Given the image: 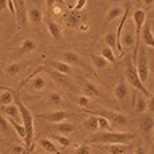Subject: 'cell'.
<instances>
[{
  "mask_svg": "<svg viewBox=\"0 0 154 154\" xmlns=\"http://www.w3.org/2000/svg\"><path fill=\"white\" fill-rule=\"evenodd\" d=\"M135 135L132 132H101V133H96L93 135L91 138V143H96V144H112V143H125L127 144L130 140H133Z\"/></svg>",
  "mask_w": 154,
  "mask_h": 154,
  "instance_id": "6da1fadb",
  "label": "cell"
},
{
  "mask_svg": "<svg viewBox=\"0 0 154 154\" xmlns=\"http://www.w3.org/2000/svg\"><path fill=\"white\" fill-rule=\"evenodd\" d=\"M16 103L19 106V109H21L23 125H24V128H26V148H29L32 143V137H34V116L31 112V109H29L19 98H16Z\"/></svg>",
  "mask_w": 154,
  "mask_h": 154,
  "instance_id": "7a4b0ae2",
  "label": "cell"
},
{
  "mask_svg": "<svg viewBox=\"0 0 154 154\" xmlns=\"http://www.w3.org/2000/svg\"><path fill=\"white\" fill-rule=\"evenodd\" d=\"M125 79H127V82L130 85H133L137 90H140L141 93H144L146 96H149V91L146 88V84L140 79V74L137 71V66H135V61H130L128 66L125 67Z\"/></svg>",
  "mask_w": 154,
  "mask_h": 154,
  "instance_id": "3957f363",
  "label": "cell"
},
{
  "mask_svg": "<svg viewBox=\"0 0 154 154\" xmlns=\"http://www.w3.org/2000/svg\"><path fill=\"white\" fill-rule=\"evenodd\" d=\"M58 60H61V61H64L67 63V64H71V66H79V67H84V69H90V66H88V63L85 61V58L79 55L77 51L74 50H63L58 53Z\"/></svg>",
  "mask_w": 154,
  "mask_h": 154,
  "instance_id": "277c9868",
  "label": "cell"
},
{
  "mask_svg": "<svg viewBox=\"0 0 154 154\" xmlns=\"http://www.w3.org/2000/svg\"><path fill=\"white\" fill-rule=\"evenodd\" d=\"M133 61H135V66H137V71L140 74V79H141L144 84L148 80V75H149V64H148V56L144 51H135V56H133Z\"/></svg>",
  "mask_w": 154,
  "mask_h": 154,
  "instance_id": "5b68a950",
  "label": "cell"
},
{
  "mask_svg": "<svg viewBox=\"0 0 154 154\" xmlns=\"http://www.w3.org/2000/svg\"><path fill=\"white\" fill-rule=\"evenodd\" d=\"M24 84L34 91H42L48 87V79H47L45 74H40V72L37 71V72H34L32 75H29L27 79L24 80Z\"/></svg>",
  "mask_w": 154,
  "mask_h": 154,
  "instance_id": "8992f818",
  "label": "cell"
},
{
  "mask_svg": "<svg viewBox=\"0 0 154 154\" xmlns=\"http://www.w3.org/2000/svg\"><path fill=\"white\" fill-rule=\"evenodd\" d=\"M2 111V116L5 120L8 122H23L21 119V109H19L18 103H11V104H5L0 108Z\"/></svg>",
  "mask_w": 154,
  "mask_h": 154,
  "instance_id": "52a82bcc",
  "label": "cell"
},
{
  "mask_svg": "<svg viewBox=\"0 0 154 154\" xmlns=\"http://www.w3.org/2000/svg\"><path fill=\"white\" fill-rule=\"evenodd\" d=\"M67 111L64 109H55V111H48V112H43L40 114L42 119L48 120V122L51 124H60V122H64V120H67Z\"/></svg>",
  "mask_w": 154,
  "mask_h": 154,
  "instance_id": "ba28073f",
  "label": "cell"
},
{
  "mask_svg": "<svg viewBox=\"0 0 154 154\" xmlns=\"http://www.w3.org/2000/svg\"><path fill=\"white\" fill-rule=\"evenodd\" d=\"M27 21H29V24H31V26H34V27H38L42 23H45L42 10L38 8V7H35V5L29 7V8H27Z\"/></svg>",
  "mask_w": 154,
  "mask_h": 154,
  "instance_id": "9c48e42d",
  "label": "cell"
},
{
  "mask_svg": "<svg viewBox=\"0 0 154 154\" xmlns=\"http://www.w3.org/2000/svg\"><path fill=\"white\" fill-rule=\"evenodd\" d=\"M104 45L111 47L114 51L117 50V53H119V55H122V53H124V48L120 47V43H119L117 32H114V31H108V32L104 34Z\"/></svg>",
  "mask_w": 154,
  "mask_h": 154,
  "instance_id": "30bf717a",
  "label": "cell"
},
{
  "mask_svg": "<svg viewBox=\"0 0 154 154\" xmlns=\"http://www.w3.org/2000/svg\"><path fill=\"white\" fill-rule=\"evenodd\" d=\"M114 95L120 103H124V101L128 98V84H127V79H125V77L120 79L119 84L114 87Z\"/></svg>",
  "mask_w": 154,
  "mask_h": 154,
  "instance_id": "8fae6325",
  "label": "cell"
},
{
  "mask_svg": "<svg viewBox=\"0 0 154 154\" xmlns=\"http://www.w3.org/2000/svg\"><path fill=\"white\" fill-rule=\"evenodd\" d=\"M50 66H51L55 71L61 72V74H64V75H71L72 72H74V71H72V66H71V64H67V63L58 60V58H51V60H50Z\"/></svg>",
  "mask_w": 154,
  "mask_h": 154,
  "instance_id": "7c38bea8",
  "label": "cell"
},
{
  "mask_svg": "<svg viewBox=\"0 0 154 154\" xmlns=\"http://www.w3.org/2000/svg\"><path fill=\"white\" fill-rule=\"evenodd\" d=\"M45 26H47V31L48 34L51 35V38H55V40H60V38L63 37V29L61 26L58 24L56 21H53V19H45Z\"/></svg>",
  "mask_w": 154,
  "mask_h": 154,
  "instance_id": "4fadbf2b",
  "label": "cell"
},
{
  "mask_svg": "<svg viewBox=\"0 0 154 154\" xmlns=\"http://www.w3.org/2000/svg\"><path fill=\"white\" fill-rule=\"evenodd\" d=\"M120 16H124V7L122 5H112V7L106 11L104 21L106 23H112V21H116V19L120 18Z\"/></svg>",
  "mask_w": 154,
  "mask_h": 154,
  "instance_id": "5bb4252c",
  "label": "cell"
},
{
  "mask_svg": "<svg viewBox=\"0 0 154 154\" xmlns=\"http://www.w3.org/2000/svg\"><path fill=\"white\" fill-rule=\"evenodd\" d=\"M133 108L135 111L140 114V112H146V109H148V96L144 95V93H137V96H135V103H133Z\"/></svg>",
  "mask_w": 154,
  "mask_h": 154,
  "instance_id": "9a60e30c",
  "label": "cell"
},
{
  "mask_svg": "<svg viewBox=\"0 0 154 154\" xmlns=\"http://www.w3.org/2000/svg\"><path fill=\"white\" fill-rule=\"evenodd\" d=\"M38 144L43 148V151L48 152V154H60V149H58V144L53 141V140H48V138H40L38 140Z\"/></svg>",
  "mask_w": 154,
  "mask_h": 154,
  "instance_id": "2e32d148",
  "label": "cell"
},
{
  "mask_svg": "<svg viewBox=\"0 0 154 154\" xmlns=\"http://www.w3.org/2000/svg\"><path fill=\"white\" fill-rule=\"evenodd\" d=\"M120 47H135L137 48V43H138V40H137V34H132V32H125V34H122L120 35Z\"/></svg>",
  "mask_w": 154,
  "mask_h": 154,
  "instance_id": "e0dca14e",
  "label": "cell"
},
{
  "mask_svg": "<svg viewBox=\"0 0 154 154\" xmlns=\"http://www.w3.org/2000/svg\"><path fill=\"white\" fill-rule=\"evenodd\" d=\"M141 40L144 42V45H146V47L154 48V34H152V29H151L149 24H144L143 32H141Z\"/></svg>",
  "mask_w": 154,
  "mask_h": 154,
  "instance_id": "ac0fdd59",
  "label": "cell"
},
{
  "mask_svg": "<svg viewBox=\"0 0 154 154\" xmlns=\"http://www.w3.org/2000/svg\"><path fill=\"white\" fill-rule=\"evenodd\" d=\"M82 127H84L87 132H96V130L100 128L98 116H88L87 119H84V122H82Z\"/></svg>",
  "mask_w": 154,
  "mask_h": 154,
  "instance_id": "d6986e66",
  "label": "cell"
},
{
  "mask_svg": "<svg viewBox=\"0 0 154 154\" xmlns=\"http://www.w3.org/2000/svg\"><path fill=\"white\" fill-rule=\"evenodd\" d=\"M106 151L109 154H125L128 146L125 143H112V144H104Z\"/></svg>",
  "mask_w": 154,
  "mask_h": 154,
  "instance_id": "ffe728a7",
  "label": "cell"
},
{
  "mask_svg": "<svg viewBox=\"0 0 154 154\" xmlns=\"http://www.w3.org/2000/svg\"><path fill=\"white\" fill-rule=\"evenodd\" d=\"M14 98H16V95H14L13 90L3 88L2 93H0V104H2V106H5V104H11V103H14Z\"/></svg>",
  "mask_w": 154,
  "mask_h": 154,
  "instance_id": "44dd1931",
  "label": "cell"
},
{
  "mask_svg": "<svg viewBox=\"0 0 154 154\" xmlns=\"http://www.w3.org/2000/svg\"><path fill=\"white\" fill-rule=\"evenodd\" d=\"M55 132L60 133V135H69L74 132V125H72L71 122H67V120H64V122H60V124H55Z\"/></svg>",
  "mask_w": 154,
  "mask_h": 154,
  "instance_id": "7402d4cb",
  "label": "cell"
},
{
  "mask_svg": "<svg viewBox=\"0 0 154 154\" xmlns=\"http://www.w3.org/2000/svg\"><path fill=\"white\" fill-rule=\"evenodd\" d=\"M37 48V43L34 38H24V40L21 42V45H19L18 48V51H21V53H31L34 51Z\"/></svg>",
  "mask_w": 154,
  "mask_h": 154,
  "instance_id": "603a6c76",
  "label": "cell"
},
{
  "mask_svg": "<svg viewBox=\"0 0 154 154\" xmlns=\"http://www.w3.org/2000/svg\"><path fill=\"white\" fill-rule=\"evenodd\" d=\"M51 140H53V141H55L60 148H69V146H71V140L67 138V135L55 133V135H51Z\"/></svg>",
  "mask_w": 154,
  "mask_h": 154,
  "instance_id": "cb8c5ba5",
  "label": "cell"
},
{
  "mask_svg": "<svg viewBox=\"0 0 154 154\" xmlns=\"http://www.w3.org/2000/svg\"><path fill=\"white\" fill-rule=\"evenodd\" d=\"M90 58H91V64H93L96 69H104V67L108 66V63H109L103 55H91Z\"/></svg>",
  "mask_w": 154,
  "mask_h": 154,
  "instance_id": "d4e9b609",
  "label": "cell"
},
{
  "mask_svg": "<svg viewBox=\"0 0 154 154\" xmlns=\"http://www.w3.org/2000/svg\"><path fill=\"white\" fill-rule=\"evenodd\" d=\"M100 55H103L106 60L111 63V64H116V51H114L111 47L104 45L103 48H101V53H100Z\"/></svg>",
  "mask_w": 154,
  "mask_h": 154,
  "instance_id": "484cf974",
  "label": "cell"
},
{
  "mask_svg": "<svg viewBox=\"0 0 154 154\" xmlns=\"http://www.w3.org/2000/svg\"><path fill=\"white\" fill-rule=\"evenodd\" d=\"M75 103H77V106H80V108L88 109L90 104H91V96H88V95H77L75 96Z\"/></svg>",
  "mask_w": 154,
  "mask_h": 154,
  "instance_id": "4316f807",
  "label": "cell"
},
{
  "mask_svg": "<svg viewBox=\"0 0 154 154\" xmlns=\"http://www.w3.org/2000/svg\"><path fill=\"white\" fill-rule=\"evenodd\" d=\"M19 69H21V64L19 63H10V64H7L5 66V74L7 75H10V77H14L19 72Z\"/></svg>",
  "mask_w": 154,
  "mask_h": 154,
  "instance_id": "83f0119b",
  "label": "cell"
},
{
  "mask_svg": "<svg viewBox=\"0 0 154 154\" xmlns=\"http://www.w3.org/2000/svg\"><path fill=\"white\" fill-rule=\"evenodd\" d=\"M84 85H85V90H87V95H88V96H100L101 95L100 88L95 84H91V82H85Z\"/></svg>",
  "mask_w": 154,
  "mask_h": 154,
  "instance_id": "f1b7e54d",
  "label": "cell"
},
{
  "mask_svg": "<svg viewBox=\"0 0 154 154\" xmlns=\"http://www.w3.org/2000/svg\"><path fill=\"white\" fill-rule=\"evenodd\" d=\"M98 124H100V128L103 130V132H109V130L112 128L111 120L108 117H104V116H98Z\"/></svg>",
  "mask_w": 154,
  "mask_h": 154,
  "instance_id": "f546056e",
  "label": "cell"
},
{
  "mask_svg": "<svg viewBox=\"0 0 154 154\" xmlns=\"http://www.w3.org/2000/svg\"><path fill=\"white\" fill-rule=\"evenodd\" d=\"M47 101L51 103V104H60V103H63V95L58 93V91H51V93L48 95Z\"/></svg>",
  "mask_w": 154,
  "mask_h": 154,
  "instance_id": "4dcf8cb0",
  "label": "cell"
},
{
  "mask_svg": "<svg viewBox=\"0 0 154 154\" xmlns=\"http://www.w3.org/2000/svg\"><path fill=\"white\" fill-rule=\"evenodd\" d=\"M74 154H91V151H90V144L84 143V144H80V146H77V149L74 151Z\"/></svg>",
  "mask_w": 154,
  "mask_h": 154,
  "instance_id": "1f68e13d",
  "label": "cell"
},
{
  "mask_svg": "<svg viewBox=\"0 0 154 154\" xmlns=\"http://www.w3.org/2000/svg\"><path fill=\"white\" fill-rule=\"evenodd\" d=\"M146 112L154 114V93L148 96V109H146Z\"/></svg>",
  "mask_w": 154,
  "mask_h": 154,
  "instance_id": "d6a6232c",
  "label": "cell"
},
{
  "mask_svg": "<svg viewBox=\"0 0 154 154\" xmlns=\"http://www.w3.org/2000/svg\"><path fill=\"white\" fill-rule=\"evenodd\" d=\"M85 3H87V0H79V3H75V7L72 8V11H79V10H82L85 7Z\"/></svg>",
  "mask_w": 154,
  "mask_h": 154,
  "instance_id": "836d02e7",
  "label": "cell"
},
{
  "mask_svg": "<svg viewBox=\"0 0 154 154\" xmlns=\"http://www.w3.org/2000/svg\"><path fill=\"white\" fill-rule=\"evenodd\" d=\"M43 2H45V7L53 11V8H55V5H56V0H43Z\"/></svg>",
  "mask_w": 154,
  "mask_h": 154,
  "instance_id": "e575fe53",
  "label": "cell"
},
{
  "mask_svg": "<svg viewBox=\"0 0 154 154\" xmlns=\"http://www.w3.org/2000/svg\"><path fill=\"white\" fill-rule=\"evenodd\" d=\"M64 3H66V5H69V7H71V10H72V8L75 7L77 0H64Z\"/></svg>",
  "mask_w": 154,
  "mask_h": 154,
  "instance_id": "d590c367",
  "label": "cell"
},
{
  "mask_svg": "<svg viewBox=\"0 0 154 154\" xmlns=\"http://www.w3.org/2000/svg\"><path fill=\"white\" fill-rule=\"evenodd\" d=\"M143 7H151V5L154 3V0H141Z\"/></svg>",
  "mask_w": 154,
  "mask_h": 154,
  "instance_id": "8d00e7d4",
  "label": "cell"
},
{
  "mask_svg": "<svg viewBox=\"0 0 154 154\" xmlns=\"http://www.w3.org/2000/svg\"><path fill=\"white\" fill-rule=\"evenodd\" d=\"M137 154H146V151H144L143 148H138V149H137Z\"/></svg>",
  "mask_w": 154,
  "mask_h": 154,
  "instance_id": "74e56055",
  "label": "cell"
},
{
  "mask_svg": "<svg viewBox=\"0 0 154 154\" xmlns=\"http://www.w3.org/2000/svg\"><path fill=\"white\" fill-rule=\"evenodd\" d=\"M152 18H154V10H152Z\"/></svg>",
  "mask_w": 154,
  "mask_h": 154,
  "instance_id": "f35d334b",
  "label": "cell"
},
{
  "mask_svg": "<svg viewBox=\"0 0 154 154\" xmlns=\"http://www.w3.org/2000/svg\"><path fill=\"white\" fill-rule=\"evenodd\" d=\"M152 135H154V127H152Z\"/></svg>",
  "mask_w": 154,
  "mask_h": 154,
  "instance_id": "ab89813d",
  "label": "cell"
}]
</instances>
